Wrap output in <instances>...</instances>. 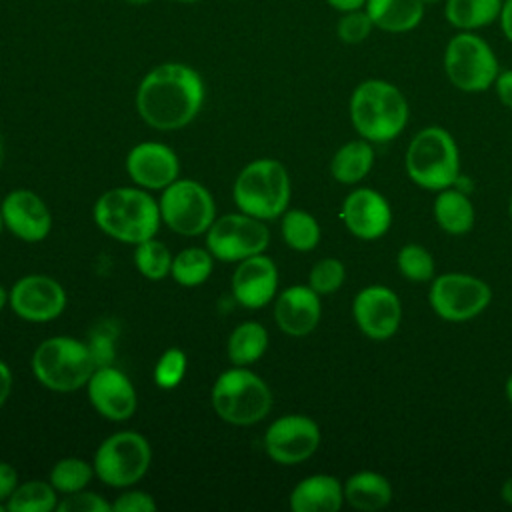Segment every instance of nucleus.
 I'll return each mask as SVG.
<instances>
[{
    "mask_svg": "<svg viewBox=\"0 0 512 512\" xmlns=\"http://www.w3.org/2000/svg\"><path fill=\"white\" fill-rule=\"evenodd\" d=\"M202 100L204 82L200 74L178 62L150 70L136 92V108L142 120L158 130L186 126L200 112Z\"/></svg>",
    "mask_w": 512,
    "mask_h": 512,
    "instance_id": "nucleus-1",
    "label": "nucleus"
},
{
    "mask_svg": "<svg viewBox=\"0 0 512 512\" xmlns=\"http://www.w3.org/2000/svg\"><path fill=\"white\" fill-rule=\"evenodd\" d=\"M350 120L364 140L390 142L406 128L408 102L392 82L368 78L350 96Z\"/></svg>",
    "mask_w": 512,
    "mask_h": 512,
    "instance_id": "nucleus-2",
    "label": "nucleus"
},
{
    "mask_svg": "<svg viewBox=\"0 0 512 512\" xmlns=\"http://www.w3.org/2000/svg\"><path fill=\"white\" fill-rule=\"evenodd\" d=\"M94 220L108 236L128 244H140L156 234L160 206L148 192L136 188H112L98 198Z\"/></svg>",
    "mask_w": 512,
    "mask_h": 512,
    "instance_id": "nucleus-3",
    "label": "nucleus"
},
{
    "mask_svg": "<svg viewBox=\"0 0 512 512\" xmlns=\"http://www.w3.org/2000/svg\"><path fill=\"white\" fill-rule=\"evenodd\" d=\"M406 172L420 188L440 192L460 178V152L456 140L442 126L422 128L406 150Z\"/></svg>",
    "mask_w": 512,
    "mask_h": 512,
    "instance_id": "nucleus-4",
    "label": "nucleus"
},
{
    "mask_svg": "<svg viewBox=\"0 0 512 512\" xmlns=\"http://www.w3.org/2000/svg\"><path fill=\"white\" fill-rule=\"evenodd\" d=\"M288 200L290 178L278 160H254L242 168L234 182V202L248 216L272 220L286 210Z\"/></svg>",
    "mask_w": 512,
    "mask_h": 512,
    "instance_id": "nucleus-5",
    "label": "nucleus"
},
{
    "mask_svg": "<svg viewBox=\"0 0 512 512\" xmlns=\"http://www.w3.org/2000/svg\"><path fill=\"white\" fill-rule=\"evenodd\" d=\"M96 364L88 344L56 336L44 340L32 356V372L40 384L56 392H72L84 386Z\"/></svg>",
    "mask_w": 512,
    "mask_h": 512,
    "instance_id": "nucleus-6",
    "label": "nucleus"
},
{
    "mask_svg": "<svg viewBox=\"0 0 512 512\" xmlns=\"http://www.w3.org/2000/svg\"><path fill=\"white\" fill-rule=\"evenodd\" d=\"M444 72L462 92H484L494 86L500 64L492 46L476 32L458 30L444 48Z\"/></svg>",
    "mask_w": 512,
    "mask_h": 512,
    "instance_id": "nucleus-7",
    "label": "nucleus"
},
{
    "mask_svg": "<svg viewBox=\"0 0 512 512\" xmlns=\"http://www.w3.org/2000/svg\"><path fill=\"white\" fill-rule=\"evenodd\" d=\"M212 406L222 420L236 426H248L268 414L272 394L264 380L254 372L232 368L220 374L214 382Z\"/></svg>",
    "mask_w": 512,
    "mask_h": 512,
    "instance_id": "nucleus-8",
    "label": "nucleus"
},
{
    "mask_svg": "<svg viewBox=\"0 0 512 512\" xmlns=\"http://www.w3.org/2000/svg\"><path fill=\"white\" fill-rule=\"evenodd\" d=\"M150 456V446L142 434L118 432L100 444L94 456V470L104 484L122 488L146 474Z\"/></svg>",
    "mask_w": 512,
    "mask_h": 512,
    "instance_id": "nucleus-9",
    "label": "nucleus"
},
{
    "mask_svg": "<svg viewBox=\"0 0 512 512\" xmlns=\"http://www.w3.org/2000/svg\"><path fill=\"white\" fill-rule=\"evenodd\" d=\"M428 300L432 310L448 322H466L478 316L492 300L490 286L470 274L448 272L432 280Z\"/></svg>",
    "mask_w": 512,
    "mask_h": 512,
    "instance_id": "nucleus-10",
    "label": "nucleus"
},
{
    "mask_svg": "<svg viewBox=\"0 0 512 512\" xmlns=\"http://www.w3.org/2000/svg\"><path fill=\"white\" fill-rule=\"evenodd\" d=\"M160 216L178 234L196 236L214 222V200L194 180H174L160 198Z\"/></svg>",
    "mask_w": 512,
    "mask_h": 512,
    "instance_id": "nucleus-11",
    "label": "nucleus"
},
{
    "mask_svg": "<svg viewBox=\"0 0 512 512\" xmlns=\"http://www.w3.org/2000/svg\"><path fill=\"white\" fill-rule=\"evenodd\" d=\"M268 238V228L260 218L248 214H226L210 224L206 244L210 254L218 260L234 262L262 254L268 246Z\"/></svg>",
    "mask_w": 512,
    "mask_h": 512,
    "instance_id": "nucleus-12",
    "label": "nucleus"
},
{
    "mask_svg": "<svg viewBox=\"0 0 512 512\" xmlns=\"http://www.w3.org/2000/svg\"><path fill=\"white\" fill-rule=\"evenodd\" d=\"M318 444V424L302 414H286L274 420L264 434V448L278 464H298L310 458Z\"/></svg>",
    "mask_w": 512,
    "mask_h": 512,
    "instance_id": "nucleus-13",
    "label": "nucleus"
},
{
    "mask_svg": "<svg viewBox=\"0 0 512 512\" xmlns=\"http://www.w3.org/2000/svg\"><path fill=\"white\" fill-rule=\"evenodd\" d=\"M352 314L364 336L370 340H388L400 326L402 304L394 290L372 284L356 294Z\"/></svg>",
    "mask_w": 512,
    "mask_h": 512,
    "instance_id": "nucleus-14",
    "label": "nucleus"
},
{
    "mask_svg": "<svg viewBox=\"0 0 512 512\" xmlns=\"http://www.w3.org/2000/svg\"><path fill=\"white\" fill-rule=\"evenodd\" d=\"M64 304V288L48 276H24L10 290L12 310L30 322H48L56 318L64 310Z\"/></svg>",
    "mask_w": 512,
    "mask_h": 512,
    "instance_id": "nucleus-15",
    "label": "nucleus"
},
{
    "mask_svg": "<svg viewBox=\"0 0 512 512\" xmlns=\"http://www.w3.org/2000/svg\"><path fill=\"white\" fill-rule=\"evenodd\" d=\"M342 220L346 228L360 240H376L384 236L392 224V210L388 200L372 190H352L342 204Z\"/></svg>",
    "mask_w": 512,
    "mask_h": 512,
    "instance_id": "nucleus-16",
    "label": "nucleus"
},
{
    "mask_svg": "<svg viewBox=\"0 0 512 512\" xmlns=\"http://www.w3.org/2000/svg\"><path fill=\"white\" fill-rule=\"evenodd\" d=\"M92 406L108 420H128L136 410V392L132 382L112 366H100L88 380Z\"/></svg>",
    "mask_w": 512,
    "mask_h": 512,
    "instance_id": "nucleus-17",
    "label": "nucleus"
},
{
    "mask_svg": "<svg viewBox=\"0 0 512 512\" xmlns=\"http://www.w3.org/2000/svg\"><path fill=\"white\" fill-rule=\"evenodd\" d=\"M2 220L8 230L26 242H40L48 236L52 216L46 204L30 190H12L2 206Z\"/></svg>",
    "mask_w": 512,
    "mask_h": 512,
    "instance_id": "nucleus-18",
    "label": "nucleus"
},
{
    "mask_svg": "<svg viewBox=\"0 0 512 512\" xmlns=\"http://www.w3.org/2000/svg\"><path fill=\"white\" fill-rule=\"evenodd\" d=\"M176 154L160 142H142L134 146L126 158V170L130 178L150 190H160L172 184L178 176Z\"/></svg>",
    "mask_w": 512,
    "mask_h": 512,
    "instance_id": "nucleus-19",
    "label": "nucleus"
},
{
    "mask_svg": "<svg viewBox=\"0 0 512 512\" xmlns=\"http://www.w3.org/2000/svg\"><path fill=\"white\" fill-rule=\"evenodd\" d=\"M278 286V272L270 258L262 254L248 256L240 262L232 276L234 298L244 308H260L268 304Z\"/></svg>",
    "mask_w": 512,
    "mask_h": 512,
    "instance_id": "nucleus-20",
    "label": "nucleus"
},
{
    "mask_svg": "<svg viewBox=\"0 0 512 512\" xmlns=\"http://www.w3.org/2000/svg\"><path fill=\"white\" fill-rule=\"evenodd\" d=\"M320 298L310 286H290L286 288L274 306V318L282 332L288 336L310 334L320 320Z\"/></svg>",
    "mask_w": 512,
    "mask_h": 512,
    "instance_id": "nucleus-21",
    "label": "nucleus"
},
{
    "mask_svg": "<svg viewBox=\"0 0 512 512\" xmlns=\"http://www.w3.org/2000/svg\"><path fill=\"white\" fill-rule=\"evenodd\" d=\"M344 502V486L330 474H314L296 484L290 494L294 512H336Z\"/></svg>",
    "mask_w": 512,
    "mask_h": 512,
    "instance_id": "nucleus-22",
    "label": "nucleus"
},
{
    "mask_svg": "<svg viewBox=\"0 0 512 512\" xmlns=\"http://www.w3.org/2000/svg\"><path fill=\"white\" fill-rule=\"evenodd\" d=\"M364 10L374 28L390 34H404L420 26L426 4L422 0H366Z\"/></svg>",
    "mask_w": 512,
    "mask_h": 512,
    "instance_id": "nucleus-23",
    "label": "nucleus"
},
{
    "mask_svg": "<svg viewBox=\"0 0 512 512\" xmlns=\"http://www.w3.org/2000/svg\"><path fill=\"white\" fill-rule=\"evenodd\" d=\"M344 500L360 512H376L390 504L392 486L386 476L370 470L352 474L344 484Z\"/></svg>",
    "mask_w": 512,
    "mask_h": 512,
    "instance_id": "nucleus-24",
    "label": "nucleus"
},
{
    "mask_svg": "<svg viewBox=\"0 0 512 512\" xmlns=\"http://www.w3.org/2000/svg\"><path fill=\"white\" fill-rule=\"evenodd\" d=\"M504 0H446L444 18L456 30L476 32L494 24Z\"/></svg>",
    "mask_w": 512,
    "mask_h": 512,
    "instance_id": "nucleus-25",
    "label": "nucleus"
},
{
    "mask_svg": "<svg viewBox=\"0 0 512 512\" xmlns=\"http://www.w3.org/2000/svg\"><path fill=\"white\" fill-rule=\"evenodd\" d=\"M434 218L448 234H466L474 226V206L466 192L450 186L438 192L434 200Z\"/></svg>",
    "mask_w": 512,
    "mask_h": 512,
    "instance_id": "nucleus-26",
    "label": "nucleus"
},
{
    "mask_svg": "<svg viewBox=\"0 0 512 512\" xmlns=\"http://www.w3.org/2000/svg\"><path fill=\"white\" fill-rule=\"evenodd\" d=\"M374 164V150L368 140H350L336 150L330 162V172L334 180L342 184L360 182Z\"/></svg>",
    "mask_w": 512,
    "mask_h": 512,
    "instance_id": "nucleus-27",
    "label": "nucleus"
},
{
    "mask_svg": "<svg viewBox=\"0 0 512 512\" xmlns=\"http://www.w3.org/2000/svg\"><path fill=\"white\" fill-rule=\"evenodd\" d=\"M266 346V328L258 322H244L228 338V358L236 366H246L256 362L264 354Z\"/></svg>",
    "mask_w": 512,
    "mask_h": 512,
    "instance_id": "nucleus-28",
    "label": "nucleus"
},
{
    "mask_svg": "<svg viewBox=\"0 0 512 512\" xmlns=\"http://www.w3.org/2000/svg\"><path fill=\"white\" fill-rule=\"evenodd\" d=\"M284 242L300 252L312 250L320 240V226L316 218L304 210H288L282 218Z\"/></svg>",
    "mask_w": 512,
    "mask_h": 512,
    "instance_id": "nucleus-29",
    "label": "nucleus"
},
{
    "mask_svg": "<svg viewBox=\"0 0 512 512\" xmlns=\"http://www.w3.org/2000/svg\"><path fill=\"white\" fill-rule=\"evenodd\" d=\"M212 272V254L202 248H186L174 260L170 274L182 286H198Z\"/></svg>",
    "mask_w": 512,
    "mask_h": 512,
    "instance_id": "nucleus-30",
    "label": "nucleus"
},
{
    "mask_svg": "<svg viewBox=\"0 0 512 512\" xmlns=\"http://www.w3.org/2000/svg\"><path fill=\"white\" fill-rule=\"evenodd\" d=\"M54 490L52 484L30 480L14 490L6 508L10 512H50L56 506Z\"/></svg>",
    "mask_w": 512,
    "mask_h": 512,
    "instance_id": "nucleus-31",
    "label": "nucleus"
},
{
    "mask_svg": "<svg viewBox=\"0 0 512 512\" xmlns=\"http://www.w3.org/2000/svg\"><path fill=\"white\" fill-rule=\"evenodd\" d=\"M134 262L138 266V270L150 278V280H160L164 278L170 268H172V256L170 250L158 242V240H144L140 244H136V252H134Z\"/></svg>",
    "mask_w": 512,
    "mask_h": 512,
    "instance_id": "nucleus-32",
    "label": "nucleus"
},
{
    "mask_svg": "<svg viewBox=\"0 0 512 512\" xmlns=\"http://www.w3.org/2000/svg\"><path fill=\"white\" fill-rule=\"evenodd\" d=\"M92 478V468L80 458H64L50 470V484L64 494L82 490Z\"/></svg>",
    "mask_w": 512,
    "mask_h": 512,
    "instance_id": "nucleus-33",
    "label": "nucleus"
},
{
    "mask_svg": "<svg viewBox=\"0 0 512 512\" xmlns=\"http://www.w3.org/2000/svg\"><path fill=\"white\" fill-rule=\"evenodd\" d=\"M398 270L412 282H426L434 276V258L420 244H406L400 248L396 258Z\"/></svg>",
    "mask_w": 512,
    "mask_h": 512,
    "instance_id": "nucleus-34",
    "label": "nucleus"
},
{
    "mask_svg": "<svg viewBox=\"0 0 512 512\" xmlns=\"http://www.w3.org/2000/svg\"><path fill=\"white\" fill-rule=\"evenodd\" d=\"M344 278H346V270L340 260L322 258L312 266L308 276V282H310L308 286L318 294H332L342 286Z\"/></svg>",
    "mask_w": 512,
    "mask_h": 512,
    "instance_id": "nucleus-35",
    "label": "nucleus"
},
{
    "mask_svg": "<svg viewBox=\"0 0 512 512\" xmlns=\"http://www.w3.org/2000/svg\"><path fill=\"white\" fill-rule=\"evenodd\" d=\"M372 30L374 24L364 8L344 12L336 24V34L344 44H360L372 34Z\"/></svg>",
    "mask_w": 512,
    "mask_h": 512,
    "instance_id": "nucleus-36",
    "label": "nucleus"
},
{
    "mask_svg": "<svg viewBox=\"0 0 512 512\" xmlns=\"http://www.w3.org/2000/svg\"><path fill=\"white\" fill-rule=\"evenodd\" d=\"M186 372V354L180 348H168L154 368V380L160 388H174Z\"/></svg>",
    "mask_w": 512,
    "mask_h": 512,
    "instance_id": "nucleus-37",
    "label": "nucleus"
},
{
    "mask_svg": "<svg viewBox=\"0 0 512 512\" xmlns=\"http://www.w3.org/2000/svg\"><path fill=\"white\" fill-rule=\"evenodd\" d=\"M60 512H110L112 504H108L102 496L94 492H72L58 506Z\"/></svg>",
    "mask_w": 512,
    "mask_h": 512,
    "instance_id": "nucleus-38",
    "label": "nucleus"
},
{
    "mask_svg": "<svg viewBox=\"0 0 512 512\" xmlns=\"http://www.w3.org/2000/svg\"><path fill=\"white\" fill-rule=\"evenodd\" d=\"M112 340H114V332H106V326H100L98 330L92 332L88 348L92 352L96 368L110 366V362L114 358V344H112Z\"/></svg>",
    "mask_w": 512,
    "mask_h": 512,
    "instance_id": "nucleus-39",
    "label": "nucleus"
},
{
    "mask_svg": "<svg viewBox=\"0 0 512 512\" xmlns=\"http://www.w3.org/2000/svg\"><path fill=\"white\" fill-rule=\"evenodd\" d=\"M114 512H152L156 510V502L146 492H126L116 498L112 504Z\"/></svg>",
    "mask_w": 512,
    "mask_h": 512,
    "instance_id": "nucleus-40",
    "label": "nucleus"
},
{
    "mask_svg": "<svg viewBox=\"0 0 512 512\" xmlns=\"http://www.w3.org/2000/svg\"><path fill=\"white\" fill-rule=\"evenodd\" d=\"M16 488H18L16 470L10 464L0 462V502L8 500Z\"/></svg>",
    "mask_w": 512,
    "mask_h": 512,
    "instance_id": "nucleus-41",
    "label": "nucleus"
},
{
    "mask_svg": "<svg viewBox=\"0 0 512 512\" xmlns=\"http://www.w3.org/2000/svg\"><path fill=\"white\" fill-rule=\"evenodd\" d=\"M498 100L512 110V70H500L494 82Z\"/></svg>",
    "mask_w": 512,
    "mask_h": 512,
    "instance_id": "nucleus-42",
    "label": "nucleus"
},
{
    "mask_svg": "<svg viewBox=\"0 0 512 512\" xmlns=\"http://www.w3.org/2000/svg\"><path fill=\"white\" fill-rule=\"evenodd\" d=\"M498 22H500V28H502V34L506 36V40L512 42V0H504Z\"/></svg>",
    "mask_w": 512,
    "mask_h": 512,
    "instance_id": "nucleus-43",
    "label": "nucleus"
},
{
    "mask_svg": "<svg viewBox=\"0 0 512 512\" xmlns=\"http://www.w3.org/2000/svg\"><path fill=\"white\" fill-rule=\"evenodd\" d=\"M10 388H12V374H10V368L0 360V406L8 400Z\"/></svg>",
    "mask_w": 512,
    "mask_h": 512,
    "instance_id": "nucleus-44",
    "label": "nucleus"
},
{
    "mask_svg": "<svg viewBox=\"0 0 512 512\" xmlns=\"http://www.w3.org/2000/svg\"><path fill=\"white\" fill-rule=\"evenodd\" d=\"M336 12H352V10H362L366 6V0H326Z\"/></svg>",
    "mask_w": 512,
    "mask_h": 512,
    "instance_id": "nucleus-45",
    "label": "nucleus"
},
{
    "mask_svg": "<svg viewBox=\"0 0 512 512\" xmlns=\"http://www.w3.org/2000/svg\"><path fill=\"white\" fill-rule=\"evenodd\" d=\"M500 494H502V500L512 506V476L502 484V492Z\"/></svg>",
    "mask_w": 512,
    "mask_h": 512,
    "instance_id": "nucleus-46",
    "label": "nucleus"
},
{
    "mask_svg": "<svg viewBox=\"0 0 512 512\" xmlns=\"http://www.w3.org/2000/svg\"><path fill=\"white\" fill-rule=\"evenodd\" d=\"M506 398H508V402L512 404V374H510L508 380H506Z\"/></svg>",
    "mask_w": 512,
    "mask_h": 512,
    "instance_id": "nucleus-47",
    "label": "nucleus"
},
{
    "mask_svg": "<svg viewBox=\"0 0 512 512\" xmlns=\"http://www.w3.org/2000/svg\"><path fill=\"white\" fill-rule=\"evenodd\" d=\"M4 304H6V290L0 286V310L4 308Z\"/></svg>",
    "mask_w": 512,
    "mask_h": 512,
    "instance_id": "nucleus-48",
    "label": "nucleus"
},
{
    "mask_svg": "<svg viewBox=\"0 0 512 512\" xmlns=\"http://www.w3.org/2000/svg\"><path fill=\"white\" fill-rule=\"evenodd\" d=\"M130 4H134V6H140V4H146V2H150V0H128Z\"/></svg>",
    "mask_w": 512,
    "mask_h": 512,
    "instance_id": "nucleus-49",
    "label": "nucleus"
},
{
    "mask_svg": "<svg viewBox=\"0 0 512 512\" xmlns=\"http://www.w3.org/2000/svg\"><path fill=\"white\" fill-rule=\"evenodd\" d=\"M2 158H4V142H2V136H0V164H2Z\"/></svg>",
    "mask_w": 512,
    "mask_h": 512,
    "instance_id": "nucleus-50",
    "label": "nucleus"
},
{
    "mask_svg": "<svg viewBox=\"0 0 512 512\" xmlns=\"http://www.w3.org/2000/svg\"><path fill=\"white\" fill-rule=\"evenodd\" d=\"M422 2L428 6V4H436V2H440V0H422Z\"/></svg>",
    "mask_w": 512,
    "mask_h": 512,
    "instance_id": "nucleus-51",
    "label": "nucleus"
},
{
    "mask_svg": "<svg viewBox=\"0 0 512 512\" xmlns=\"http://www.w3.org/2000/svg\"><path fill=\"white\" fill-rule=\"evenodd\" d=\"M2 226H4V220H2V210H0V230H2Z\"/></svg>",
    "mask_w": 512,
    "mask_h": 512,
    "instance_id": "nucleus-52",
    "label": "nucleus"
},
{
    "mask_svg": "<svg viewBox=\"0 0 512 512\" xmlns=\"http://www.w3.org/2000/svg\"><path fill=\"white\" fill-rule=\"evenodd\" d=\"M510 218H512V196H510Z\"/></svg>",
    "mask_w": 512,
    "mask_h": 512,
    "instance_id": "nucleus-53",
    "label": "nucleus"
},
{
    "mask_svg": "<svg viewBox=\"0 0 512 512\" xmlns=\"http://www.w3.org/2000/svg\"><path fill=\"white\" fill-rule=\"evenodd\" d=\"M178 2H196V0H178Z\"/></svg>",
    "mask_w": 512,
    "mask_h": 512,
    "instance_id": "nucleus-54",
    "label": "nucleus"
},
{
    "mask_svg": "<svg viewBox=\"0 0 512 512\" xmlns=\"http://www.w3.org/2000/svg\"><path fill=\"white\" fill-rule=\"evenodd\" d=\"M0 512H4V506H2V502H0Z\"/></svg>",
    "mask_w": 512,
    "mask_h": 512,
    "instance_id": "nucleus-55",
    "label": "nucleus"
}]
</instances>
